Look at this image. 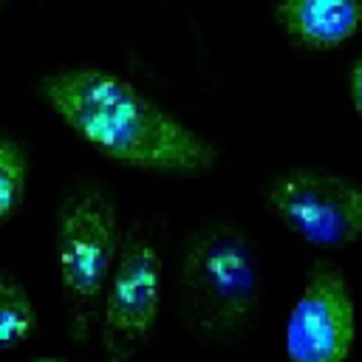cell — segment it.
<instances>
[{"label":"cell","mask_w":362,"mask_h":362,"mask_svg":"<svg viewBox=\"0 0 362 362\" xmlns=\"http://www.w3.org/2000/svg\"><path fill=\"white\" fill-rule=\"evenodd\" d=\"M37 362H65V359H54V356H42V359H37Z\"/></svg>","instance_id":"11"},{"label":"cell","mask_w":362,"mask_h":362,"mask_svg":"<svg viewBox=\"0 0 362 362\" xmlns=\"http://www.w3.org/2000/svg\"><path fill=\"white\" fill-rule=\"evenodd\" d=\"M269 209L314 246L362 238V187L325 170H288L266 189Z\"/></svg>","instance_id":"4"},{"label":"cell","mask_w":362,"mask_h":362,"mask_svg":"<svg viewBox=\"0 0 362 362\" xmlns=\"http://www.w3.org/2000/svg\"><path fill=\"white\" fill-rule=\"evenodd\" d=\"M354 334V300L342 272L317 263L286 322L288 362H345Z\"/></svg>","instance_id":"6"},{"label":"cell","mask_w":362,"mask_h":362,"mask_svg":"<svg viewBox=\"0 0 362 362\" xmlns=\"http://www.w3.org/2000/svg\"><path fill=\"white\" fill-rule=\"evenodd\" d=\"M351 96H354V107H356V113L362 116V57L356 59L354 74H351Z\"/></svg>","instance_id":"10"},{"label":"cell","mask_w":362,"mask_h":362,"mask_svg":"<svg viewBox=\"0 0 362 362\" xmlns=\"http://www.w3.org/2000/svg\"><path fill=\"white\" fill-rule=\"evenodd\" d=\"M0 3H3V0H0Z\"/></svg>","instance_id":"12"},{"label":"cell","mask_w":362,"mask_h":362,"mask_svg":"<svg viewBox=\"0 0 362 362\" xmlns=\"http://www.w3.org/2000/svg\"><path fill=\"white\" fill-rule=\"evenodd\" d=\"M34 305L25 294V288L0 274V348L20 345L34 331Z\"/></svg>","instance_id":"8"},{"label":"cell","mask_w":362,"mask_h":362,"mask_svg":"<svg viewBox=\"0 0 362 362\" xmlns=\"http://www.w3.org/2000/svg\"><path fill=\"white\" fill-rule=\"evenodd\" d=\"M105 286V351L110 362H124L156 325L161 297V257L156 246L130 235Z\"/></svg>","instance_id":"5"},{"label":"cell","mask_w":362,"mask_h":362,"mask_svg":"<svg viewBox=\"0 0 362 362\" xmlns=\"http://www.w3.org/2000/svg\"><path fill=\"white\" fill-rule=\"evenodd\" d=\"M42 96L59 119L102 156L141 170L204 173L212 141L102 68H65L42 79Z\"/></svg>","instance_id":"1"},{"label":"cell","mask_w":362,"mask_h":362,"mask_svg":"<svg viewBox=\"0 0 362 362\" xmlns=\"http://www.w3.org/2000/svg\"><path fill=\"white\" fill-rule=\"evenodd\" d=\"M181 294L189 322L212 337L249 325L260 300V257L235 223H209L192 235L181 263Z\"/></svg>","instance_id":"2"},{"label":"cell","mask_w":362,"mask_h":362,"mask_svg":"<svg viewBox=\"0 0 362 362\" xmlns=\"http://www.w3.org/2000/svg\"><path fill=\"white\" fill-rule=\"evenodd\" d=\"M25 189V153L17 141L0 139V223L20 206Z\"/></svg>","instance_id":"9"},{"label":"cell","mask_w":362,"mask_h":362,"mask_svg":"<svg viewBox=\"0 0 362 362\" xmlns=\"http://www.w3.org/2000/svg\"><path fill=\"white\" fill-rule=\"evenodd\" d=\"M277 20L297 45L328 51L356 31L362 23V0H283Z\"/></svg>","instance_id":"7"},{"label":"cell","mask_w":362,"mask_h":362,"mask_svg":"<svg viewBox=\"0 0 362 362\" xmlns=\"http://www.w3.org/2000/svg\"><path fill=\"white\" fill-rule=\"evenodd\" d=\"M116 209L99 192L76 195L59 218L57 229V257L65 300L71 303L76 320V337H85L88 314L93 311L99 294L113 269L116 255Z\"/></svg>","instance_id":"3"}]
</instances>
